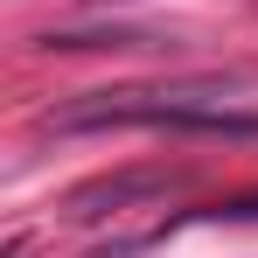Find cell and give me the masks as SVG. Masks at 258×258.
I'll return each instance as SVG.
<instances>
[{
    "label": "cell",
    "mask_w": 258,
    "mask_h": 258,
    "mask_svg": "<svg viewBox=\"0 0 258 258\" xmlns=\"http://www.w3.org/2000/svg\"><path fill=\"white\" fill-rule=\"evenodd\" d=\"M63 126H168V133H210V140H258V112L230 105V98H112V105H84L63 112Z\"/></svg>",
    "instance_id": "1"
},
{
    "label": "cell",
    "mask_w": 258,
    "mask_h": 258,
    "mask_svg": "<svg viewBox=\"0 0 258 258\" xmlns=\"http://www.w3.org/2000/svg\"><path fill=\"white\" fill-rule=\"evenodd\" d=\"M154 188H168V174H126V181H105V188L70 196V216H91V203H133V196H154Z\"/></svg>",
    "instance_id": "2"
},
{
    "label": "cell",
    "mask_w": 258,
    "mask_h": 258,
    "mask_svg": "<svg viewBox=\"0 0 258 258\" xmlns=\"http://www.w3.org/2000/svg\"><path fill=\"white\" fill-rule=\"evenodd\" d=\"M203 216H223V223H244V216H258V196H230V203H216V210Z\"/></svg>",
    "instance_id": "3"
}]
</instances>
